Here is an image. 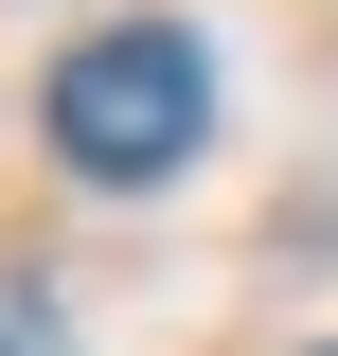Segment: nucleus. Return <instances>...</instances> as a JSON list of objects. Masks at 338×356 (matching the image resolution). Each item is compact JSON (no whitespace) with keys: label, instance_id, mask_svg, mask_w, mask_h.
<instances>
[{"label":"nucleus","instance_id":"f257e3e1","mask_svg":"<svg viewBox=\"0 0 338 356\" xmlns=\"http://www.w3.org/2000/svg\"><path fill=\"white\" fill-rule=\"evenodd\" d=\"M54 161L72 178H107V196H143V178H178L214 143V54L178 36V18H107V36H72L54 54Z\"/></svg>","mask_w":338,"mask_h":356},{"label":"nucleus","instance_id":"f03ea898","mask_svg":"<svg viewBox=\"0 0 338 356\" xmlns=\"http://www.w3.org/2000/svg\"><path fill=\"white\" fill-rule=\"evenodd\" d=\"M0 356H54V321H36V303H0Z\"/></svg>","mask_w":338,"mask_h":356}]
</instances>
